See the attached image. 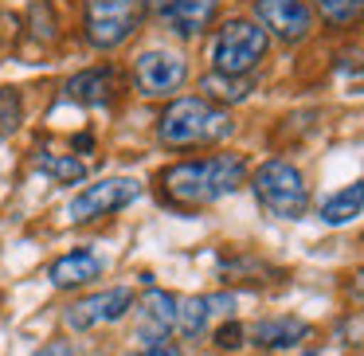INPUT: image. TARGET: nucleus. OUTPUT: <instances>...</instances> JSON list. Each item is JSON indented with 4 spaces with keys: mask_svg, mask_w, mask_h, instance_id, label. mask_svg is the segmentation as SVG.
Masks as SVG:
<instances>
[{
    "mask_svg": "<svg viewBox=\"0 0 364 356\" xmlns=\"http://www.w3.org/2000/svg\"><path fill=\"white\" fill-rule=\"evenodd\" d=\"M329 28H353L364 20V0H314Z\"/></svg>",
    "mask_w": 364,
    "mask_h": 356,
    "instance_id": "nucleus-19",
    "label": "nucleus"
},
{
    "mask_svg": "<svg viewBox=\"0 0 364 356\" xmlns=\"http://www.w3.org/2000/svg\"><path fill=\"white\" fill-rule=\"evenodd\" d=\"M20 118H24V110H20V90L4 87V90H0V137L16 134Z\"/></svg>",
    "mask_w": 364,
    "mask_h": 356,
    "instance_id": "nucleus-20",
    "label": "nucleus"
},
{
    "mask_svg": "<svg viewBox=\"0 0 364 356\" xmlns=\"http://www.w3.org/2000/svg\"><path fill=\"white\" fill-rule=\"evenodd\" d=\"M145 12V0H87V40L95 48H118L137 32Z\"/></svg>",
    "mask_w": 364,
    "mask_h": 356,
    "instance_id": "nucleus-5",
    "label": "nucleus"
},
{
    "mask_svg": "<svg viewBox=\"0 0 364 356\" xmlns=\"http://www.w3.org/2000/svg\"><path fill=\"white\" fill-rule=\"evenodd\" d=\"M200 87H204L208 102H243L251 95V79H228V75H215V71Z\"/></svg>",
    "mask_w": 364,
    "mask_h": 356,
    "instance_id": "nucleus-18",
    "label": "nucleus"
},
{
    "mask_svg": "<svg viewBox=\"0 0 364 356\" xmlns=\"http://www.w3.org/2000/svg\"><path fill=\"white\" fill-rule=\"evenodd\" d=\"M188 79V63L176 51H145L134 63V87L145 98H168L184 87Z\"/></svg>",
    "mask_w": 364,
    "mask_h": 356,
    "instance_id": "nucleus-8",
    "label": "nucleus"
},
{
    "mask_svg": "<svg viewBox=\"0 0 364 356\" xmlns=\"http://www.w3.org/2000/svg\"><path fill=\"white\" fill-rule=\"evenodd\" d=\"M247 337H251L255 348H267V352H278V348H294L301 345V340L309 337V321H301V317H262V321H255L251 329H247Z\"/></svg>",
    "mask_w": 364,
    "mask_h": 356,
    "instance_id": "nucleus-12",
    "label": "nucleus"
},
{
    "mask_svg": "<svg viewBox=\"0 0 364 356\" xmlns=\"http://www.w3.org/2000/svg\"><path fill=\"white\" fill-rule=\"evenodd\" d=\"M247 180V161L239 153H212L200 161H176L161 173V188L181 207H208Z\"/></svg>",
    "mask_w": 364,
    "mask_h": 356,
    "instance_id": "nucleus-1",
    "label": "nucleus"
},
{
    "mask_svg": "<svg viewBox=\"0 0 364 356\" xmlns=\"http://www.w3.org/2000/svg\"><path fill=\"white\" fill-rule=\"evenodd\" d=\"M118 95V71L110 67H90L67 79V98L79 106H110Z\"/></svg>",
    "mask_w": 364,
    "mask_h": 356,
    "instance_id": "nucleus-14",
    "label": "nucleus"
},
{
    "mask_svg": "<svg viewBox=\"0 0 364 356\" xmlns=\"http://www.w3.org/2000/svg\"><path fill=\"white\" fill-rule=\"evenodd\" d=\"M32 168L43 176H51V180L59 184H79L82 176H87V165H82L79 157H67V153H51V149H40L32 157Z\"/></svg>",
    "mask_w": 364,
    "mask_h": 356,
    "instance_id": "nucleus-16",
    "label": "nucleus"
},
{
    "mask_svg": "<svg viewBox=\"0 0 364 356\" xmlns=\"http://www.w3.org/2000/svg\"><path fill=\"white\" fill-rule=\"evenodd\" d=\"M231 306H235L231 293H192V298H181V306H176V333L181 337H200L208 329V321L220 309H231Z\"/></svg>",
    "mask_w": 364,
    "mask_h": 356,
    "instance_id": "nucleus-13",
    "label": "nucleus"
},
{
    "mask_svg": "<svg viewBox=\"0 0 364 356\" xmlns=\"http://www.w3.org/2000/svg\"><path fill=\"white\" fill-rule=\"evenodd\" d=\"M235 134L228 106H215L208 98H176L157 122V137L173 149H188V145H220Z\"/></svg>",
    "mask_w": 364,
    "mask_h": 356,
    "instance_id": "nucleus-2",
    "label": "nucleus"
},
{
    "mask_svg": "<svg viewBox=\"0 0 364 356\" xmlns=\"http://www.w3.org/2000/svg\"><path fill=\"white\" fill-rule=\"evenodd\" d=\"M251 192L274 220H301L309 212V188L290 161H267L255 168Z\"/></svg>",
    "mask_w": 364,
    "mask_h": 356,
    "instance_id": "nucleus-3",
    "label": "nucleus"
},
{
    "mask_svg": "<svg viewBox=\"0 0 364 356\" xmlns=\"http://www.w3.org/2000/svg\"><path fill=\"white\" fill-rule=\"evenodd\" d=\"M134 309V290L126 286H114V290H98L90 298H79L63 309V325L71 333H90L102 329V325H114Z\"/></svg>",
    "mask_w": 364,
    "mask_h": 356,
    "instance_id": "nucleus-6",
    "label": "nucleus"
},
{
    "mask_svg": "<svg viewBox=\"0 0 364 356\" xmlns=\"http://www.w3.org/2000/svg\"><path fill=\"white\" fill-rule=\"evenodd\" d=\"M36 356H75V348H71V345H63V340H55V345L40 348Z\"/></svg>",
    "mask_w": 364,
    "mask_h": 356,
    "instance_id": "nucleus-23",
    "label": "nucleus"
},
{
    "mask_svg": "<svg viewBox=\"0 0 364 356\" xmlns=\"http://www.w3.org/2000/svg\"><path fill=\"white\" fill-rule=\"evenodd\" d=\"M149 12L168 28L176 32L181 40H196L204 28H212L215 20V0H145Z\"/></svg>",
    "mask_w": 364,
    "mask_h": 356,
    "instance_id": "nucleus-11",
    "label": "nucleus"
},
{
    "mask_svg": "<svg viewBox=\"0 0 364 356\" xmlns=\"http://www.w3.org/2000/svg\"><path fill=\"white\" fill-rule=\"evenodd\" d=\"M267 32L251 20H228L220 28L212 43V67L215 75H228V79H247V71L259 67V59L267 55Z\"/></svg>",
    "mask_w": 364,
    "mask_h": 356,
    "instance_id": "nucleus-4",
    "label": "nucleus"
},
{
    "mask_svg": "<svg viewBox=\"0 0 364 356\" xmlns=\"http://www.w3.org/2000/svg\"><path fill=\"white\" fill-rule=\"evenodd\" d=\"M255 16H259L262 32L278 36L282 43H298L314 28V12L306 0H255Z\"/></svg>",
    "mask_w": 364,
    "mask_h": 356,
    "instance_id": "nucleus-9",
    "label": "nucleus"
},
{
    "mask_svg": "<svg viewBox=\"0 0 364 356\" xmlns=\"http://www.w3.org/2000/svg\"><path fill=\"white\" fill-rule=\"evenodd\" d=\"M360 212H364V184H348V188L333 192L321 204V220L329 223V227H341V223L356 220Z\"/></svg>",
    "mask_w": 364,
    "mask_h": 356,
    "instance_id": "nucleus-17",
    "label": "nucleus"
},
{
    "mask_svg": "<svg viewBox=\"0 0 364 356\" xmlns=\"http://www.w3.org/2000/svg\"><path fill=\"white\" fill-rule=\"evenodd\" d=\"M176 306L181 298L168 290H145L137 301V337L145 345H168V337L176 333Z\"/></svg>",
    "mask_w": 364,
    "mask_h": 356,
    "instance_id": "nucleus-10",
    "label": "nucleus"
},
{
    "mask_svg": "<svg viewBox=\"0 0 364 356\" xmlns=\"http://www.w3.org/2000/svg\"><path fill=\"white\" fill-rule=\"evenodd\" d=\"M137 196H141V184L137 180H129V176H110V180H98V184H90V188H82L79 196L67 204V220L71 223L102 220V215L134 204Z\"/></svg>",
    "mask_w": 364,
    "mask_h": 356,
    "instance_id": "nucleus-7",
    "label": "nucleus"
},
{
    "mask_svg": "<svg viewBox=\"0 0 364 356\" xmlns=\"http://www.w3.org/2000/svg\"><path fill=\"white\" fill-rule=\"evenodd\" d=\"M129 356H184L176 345H145L141 352H129Z\"/></svg>",
    "mask_w": 364,
    "mask_h": 356,
    "instance_id": "nucleus-22",
    "label": "nucleus"
},
{
    "mask_svg": "<svg viewBox=\"0 0 364 356\" xmlns=\"http://www.w3.org/2000/svg\"><path fill=\"white\" fill-rule=\"evenodd\" d=\"M215 348H223V352H235V348L247 345V329L239 321H223L220 329H215Z\"/></svg>",
    "mask_w": 364,
    "mask_h": 356,
    "instance_id": "nucleus-21",
    "label": "nucleus"
},
{
    "mask_svg": "<svg viewBox=\"0 0 364 356\" xmlns=\"http://www.w3.org/2000/svg\"><path fill=\"white\" fill-rule=\"evenodd\" d=\"M98 274H102V259L90 251H67L48 266V278L55 290H79V286H87Z\"/></svg>",
    "mask_w": 364,
    "mask_h": 356,
    "instance_id": "nucleus-15",
    "label": "nucleus"
}]
</instances>
